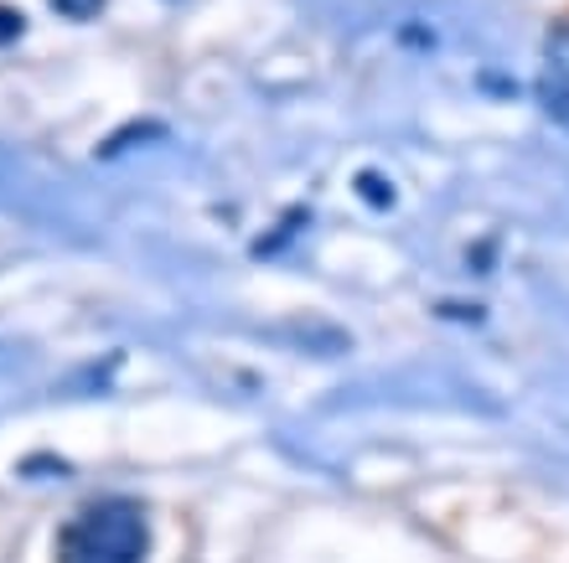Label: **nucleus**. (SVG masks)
I'll use <instances>...</instances> for the list:
<instances>
[{
	"instance_id": "obj_1",
	"label": "nucleus",
	"mask_w": 569,
	"mask_h": 563,
	"mask_svg": "<svg viewBox=\"0 0 569 563\" xmlns=\"http://www.w3.org/2000/svg\"><path fill=\"white\" fill-rule=\"evenodd\" d=\"M150 553V522L146 506L130 496H104L83 506L58 543V563H146Z\"/></svg>"
},
{
	"instance_id": "obj_2",
	"label": "nucleus",
	"mask_w": 569,
	"mask_h": 563,
	"mask_svg": "<svg viewBox=\"0 0 569 563\" xmlns=\"http://www.w3.org/2000/svg\"><path fill=\"white\" fill-rule=\"evenodd\" d=\"M52 6H58V16H68V21H89V16H99L104 0H52Z\"/></svg>"
},
{
	"instance_id": "obj_3",
	"label": "nucleus",
	"mask_w": 569,
	"mask_h": 563,
	"mask_svg": "<svg viewBox=\"0 0 569 563\" xmlns=\"http://www.w3.org/2000/svg\"><path fill=\"white\" fill-rule=\"evenodd\" d=\"M543 99H549V109H555V114H559V119H565V124H569V99H565V93L555 89V83H543Z\"/></svg>"
},
{
	"instance_id": "obj_4",
	"label": "nucleus",
	"mask_w": 569,
	"mask_h": 563,
	"mask_svg": "<svg viewBox=\"0 0 569 563\" xmlns=\"http://www.w3.org/2000/svg\"><path fill=\"white\" fill-rule=\"evenodd\" d=\"M16 31H21V16H16V11H0V42H11Z\"/></svg>"
}]
</instances>
